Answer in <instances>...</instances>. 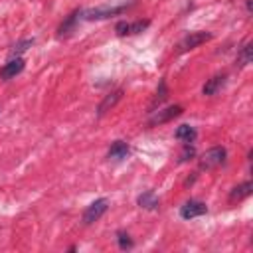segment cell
Returning <instances> with one entry per match:
<instances>
[{
  "instance_id": "6da1fadb",
  "label": "cell",
  "mask_w": 253,
  "mask_h": 253,
  "mask_svg": "<svg viewBox=\"0 0 253 253\" xmlns=\"http://www.w3.org/2000/svg\"><path fill=\"white\" fill-rule=\"evenodd\" d=\"M227 158V150L223 146H211L210 150H206L202 156H200V170H211V168H217L225 162Z\"/></svg>"
},
{
  "instance_id": "7a4b0ae2",
  "label": "cell",
  "mask_w": 253,
  "mask_h": 253,
  "mask_svg": "<svg viewBox=\"0 0 253 253\" xmlns=\"http://www.w3.org/2000/svg\"><path fill=\"white\" fill-rule=\"evenodd\" d=\"M107 210H109V200H107V198H99V200L91 202V204L85 208V211H83V223H85V225H91V223L99 221V219L105 215Z\"/></svg>"
},
{
  "instance_id": "3957f363",
  "label": "cell",
  "mask_w": 253,
  "mask_h": 253,
  "mask_svg": "<svg viewBox=\"0 0 253 253\" xmlns=\"http://www.w3.org/2000/svg\"><path fill=\"white\" fill-rule=\"evenodd\" d=\"M182 105H170L166 109H158V111H152L150 113V119H148V126H156V125H164L176 117L182 115Z\"/></svg>"
},
{
  "instance_id": "277c9868",
  "label": "cell",
  "mask_w": 253,
  "mask_h": 253,
  "mask_svg": "<svg viewBox=\"0 0 253 253\" xmlns=\"http://www.w3.org/2000/svg\"><path fill=\"white\" fill-rule=\"evenodd\" d=\"M213 36L210 34V32H190L180 43H178V51L182 53V51H188V49H194V47H198V45H202V43H206V42H210Z\"/></svg>"
},
{
  "instance_id": "5b68a950",
  "label": "cell",
  "mask_w": 253,
  "mask_h": 253,
  "mask_svg": "<svg viewBox=\"0 0 253 253\" xmlns=\"http://www.w3.org/2000/svg\"><path fill=\"white\" fill-rule=\"evenodd\" d=\"M148 26H150V20L119 22V24L115 26V32H117V36H134V34H140V32H144Z\"/></svg>"
},
{
  "instance_id": "8992f818",
  "label": "cell",
  "mask_w": 253,
  "mask_h": 253,
  "mask_svg": "<svg viewBox=\"0 0 253 253\" xmlns=\"http://www.w3.org/2000/svg\"><path fill=\"white\" fill-rule=\"evenodd\" d=\"M204 213H208V206L200 200H188L180 208V217L182 219H194V217H200Z\"/></svg>"
},
{
  "instance_id": "52a82bcc",
  "label": "cell",
  "mask_w": 253,
  "mask_h": 253,
  "mask_svg": "<svg viewBox=\"0 0 253 253\" xmlns=\"http://www.w3.org/2000/svg\"><path fill=\"white\" fill-rule=\"evenodd\" d=\"M126 10V4H121V6H113V8H93V10H87V12H81L85 20H103V18H111L115 14H123Z\"/></svg>"
},
{
  "instance_id": "ba28073f",
  "label": "cell",
  "mask_w": 253,
  "mask_h": 253,
  "mask_svg": "<svg viewBox=\"0 0 253 253\" xmlns=\"http://www.w3.org/2000/svg\"><path fill=\"white\" fill-rule=\"evenodd\" d=\"M24 59L22 57H10L2 67H0V79L2 81H8V79H12V77H16L18 73H22L24 71Z\"/></svg>"
},
{
  "instance_id": "9c48e42d",
  "label": "cell",
  "mask_w": 253,
  "mask_h": 253,
  "mask_svg": "<svg viewBox=\"0 0 253 253\" xmlns=\"http://www.w3.org/2000/svg\"><path fill=\"white\" fill-rule=\"evenodd\" d=\"M225 81H227V75L225 73H217V75H213V77H210L206 81V85L202 87V93L208 95V97H211V95L219 93L225 87Z\"/></svg>"
},
{
  "instance_id": "30bf717a",
  "label": "cell",
  "mask_w": 253,
  "mask_h": 253,
  "mask_svg": "<svg viewBox=\"0 0 253 253\" xmlns=\"http://www.w3.org/2000/svg\"><path fill=\"white\" fill-rule=\"evenodd\" d=\"M251 190H253V182H251V180H247V182H243V184H237L235 188H231V192H229V196H227L229 204H235V202H241V200L249 198V196H251Z\"/></svg>"
},
{
  "instance_id": "8fae6325",
  "label": "cell",
  "mask_w": 253,
  "mask_h": 253,
  "mask_svg": "<svg viewBox=\"0 0 253 253\" xmlns=\"http://www.w3.org/2000/svg\"><path fill=\"white\" fill-rule=\"evenodd\" d=\"M123 99V89H117V91H113V93H109V95H105V99L99 103V107H97V115L99 117H103L109 109H113L119 101Z\"/></svg>"
},
{
  "instance_id": "7c38bea8",
  "label": "cell",
  "mask_w": 253,
  "mask_h": 253,
  "mask_svg": "<svg viewBox=\"0 0 253 253\" xmlns=\"http://www.w3.org/2000/svg\"><path fill=\"white\" fill-rule=\"evenodd\" d=\"M136 204H138V208H142V210H150V211L160 208V200L156 198V194H154L152 190L142 192V194L136 198Z\"/></svg>"
},
{
  "instance_id": "4fadbf2b",
  "label": "cell",
  "mask_w": 253,
  "mask_h": 253,
  "mask_svg": "<svg viewBox=\"0 0 253 253\" xmlns=\"http://www.w3.org/2000/svg\"><path fill=\"white\" fill-rule=\"evenodd\" d=\"M79 16H81V10H73L63 22H61V26L57 28V36L59 38H65V36H69L73 30H75V24H77V20H79Z\"/></svg>"
},
{
  "instance_id": "5bb4252c",
  "label": "cell",
  "mask_w": 253,
  "mask_h": 253,
  "mask_svg": "<svg viewBox=\"0 0 253 253\" xmlns=\"http://www.w3.org/2000/svg\"><path fill=\"white\" fill-rule=\"evenodd\" d=\"M126 154H128V144L125 140H115L107 152V158L109 160H123V158H126Z\"/></svg>"
},
{
  "instance_id": "9a60e30c",
  "label": "cell",
  "mask_w": 253,
  "mask_h": 253,
  "mask_svg": "<svg viewBox=\"0 0 253 253\" xmlns=\"http://www.w3.org/2000/svg\"><path fill=\"white\" fill-rule=\"evenodd\" d=\"M166 97H168V87H166V81L160 79L158 89H156V95L152 97V101H150V105H148V113L156 111V107H160V105L166 101Z\"/></svg>"
},
{
  "instance_id": "2e32d148",
  "label": "cell",
  "mask_w": 253,
  "mask_h": 253,
  "mask_svg": "<svg viewBox=\"0 0 253 253\" xmlns=\"http://www.w3.org/2000/svg\"><path fill=\"white\" fill-rule=\"evenodd\" d=\"M174 136H176L180 142H194L196 136H198V132H196V128L190 126V125H180V126L176 128Z\"/></svg>"
},
{
  "instance_id": "e0dca14e",
  "label": "cell",
  "mask_w": 253,
  "mask_h": 253,
  "mask_svg": "<svg viewBox=\"0 0 253 253\" xmlns=\"http://www.w3.org/2000/svg\"><path fill=\"white\" fill-rule=\"evenodd\" d=\"M253 59V43L251 42H245L241 47H239V53H237V65L243 67L247 63H251Z\"/></svg>"
},
{
  "instance_id": "ac0fdd59",
  "label": "cell",
  "mask_w": 253,
  "mask_h": 253,
  "mask_svg": "<svg viewBox=\"0 0 253 253\" xmlns=\"http://www.w3.org/2000/svg\"><path fill=\"white\" fill-rule=\"evenodd\" d=\"M32 45H34V40H22V42L14 43L12 49H10V57H22V53H24L28 47H32Z\"/></svg>"
},
{
  "instance_id": "d6986e66",
  "label": "cell",
  "mask_w": 253,
  "mask_h": 253,
  "mask_svg": "<svg viewBox=\"0 0 253 253\" xmlns=\"http://www.w3.org/2000/svg\"><path fill=\"white\" fill-rule=\"evenodd\" d=\"M117 243H119V247L121 249H132L134 247V241L130 239V235L126 233V231H117Z\"/></svg>"
},
{
  "instance_id": "ffe728a7",
  "label": "cell",
  "mask_w": 253,
  "mask_h": 253,
  "mask_svg": "<svg viewBox=\"0 0 253 253\" xmlns=\"http://www.w3.org/2000/svg\"><path fill=\"white\" fill-rule=\"evenodd\" d=\"M194 156H196V148H194V144H192V142H184L178 162H188V160H192Z\"/></svg>"
},
{
  "instance_id": "44dd1931",
  "label": "cell",
  "mask_w": 253,
  "mask_h": 253,
  "mask_svg": "<svg viewBox=\"0 0 253 253\" xmlns=\"http://www.w3.org/2000/svg\"><path fill=\"white\" fill-rule=\"evenodd\" d=\"M245 8H247V12H251V0H245Z\"/></svg>"
}]
</instances>
